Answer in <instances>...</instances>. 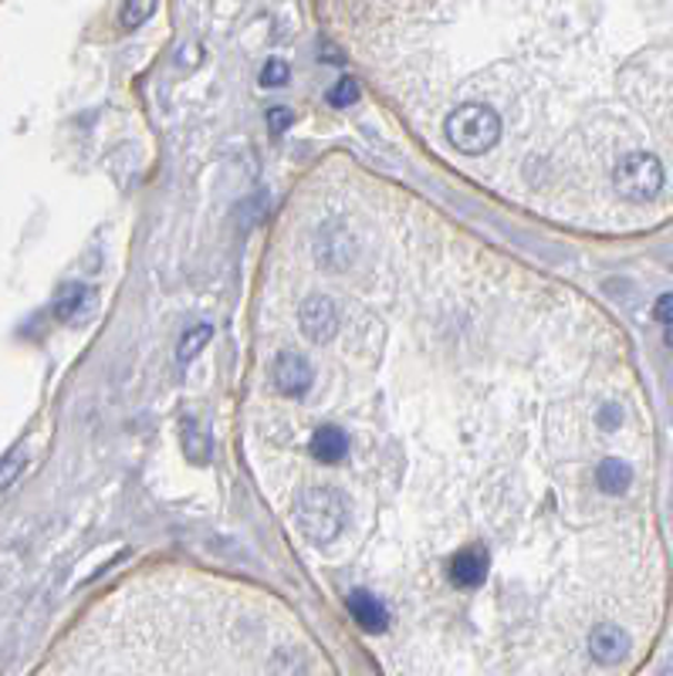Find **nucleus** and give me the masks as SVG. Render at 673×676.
Returning a JSON list of instances; mask_svg holds the SVG:
<instances>
[{"label": "nucleus", "mask_w": 673, "mask_h": 676, "mask_svg": "<svg viewBox=\"0 0 673 676\" xmlns=\"http://www.w3.org/2000/svg\"><path fill=\"white\" fill-rule=\"evenodd\" d=\"M291 521L315 548H332L349 528V501L332 484H305L294 491Z\"/></svg>", "instance_id": "f257e3e1"}, {"label": "nucleus", "mask_w": 673, "mask_h": 676, "mask_svg": "<svg viewBox=\"0 0 673 676\" xmlns=\"http://www.w3.org/2000/svg\"><path fill=\"white\" fill-rule=\"evenodd\" d=\"M440 132L461 157H491L504 139V122L484 102H461L443 115Z\"/></svg>", "instance_id": "f03ea898"}, {"label": "nucleus", "mask_w": 673, "mask_h": 676, "mask_svg": "<svg viewBox=\"0 0 673 676\" xmlns=\"http://www.w3.org/2000/svg\"><path fill=\"white\" fill-rule=\"evenodd\" d=\"M613 193L626 203H653L663 193L666 183V170L660 163V157L653 153H626L616 160L613 173Z\"/></svg>", "instance_id": "7ed1b4c3"}, {"label": "nucleus", "mask_w": 673, "mask_h": 676, "mask_svg": "<svg viewBox=\"0 0 673 676\" xmlns=\"http://www.w3.org/2000/svg\"><path fill=\"white\" fill-rule=\"evenodd\" d=\"M339 325H342L339 297L329 291H312L298 305V332L305 335L309 345H329L339 335Z\"/></svg>", "instance_id": "20e7f679"}, {"label": "nucleus", "mask_w": 673, "mask_h": 676, "mask_svg": "<svg viewBox=\"0 0 673 676\" xmlns=\"http://www.w3.org/2000/svg\"><path fill=\"white\" fill-rule=\"evenodd\" d=\"M315 383V365L305 352H298L291 345H281L271 359V386L278 390L281 400L305 396Z\"/></svg>", "instance_id": "39448f33"}, {"label": "nucleus", "mask_w": 673, "mask_h": 676, "mask_svg": "<svg viewBox=\"0 0 673 676\" xmlns=\"http://www.w3.org/2000/svg\"><path fill=\"white\" fill-rule=\"evenodd\" d=\"M345 606H349V616L355 619V626L369 636H383L393 623L386 598H380L372 588H352L345 595Z\"/></svg>", "instance_id": "423d86ee"}, {"label": "nucleus", "mask_w": 673, "mask_h": 676, "mask_svg": "<svg viewBox=\"0 0 673 676\" xmlns=\"http://www.w3.org/2000/svg\"><path fill=\"white\" fill-rule=\"evenodd\" d=\"M585 646H589V656L600 663V666H620V663L630 656L633 639H630V633H626L623 626H616V623H595V626L589 629Z\"/></svg>", "instance_id": "0eeeda50"}, {"label": "nucleus", "mask_w": 673, "mask_h": 676, "mask_svg": "<svg viewBox=\"0 0 673 676\" xmlns=\"http://www.w3.org/2000/svg\"><path fill=\"white\" fill-rule=\"evenodd\" d=\"M595 487L606 497H623L633 487V467L623 457H600L595 461Z\"/></svg>", "instance_id": "6e6552de"}, {"label": "nucleus", "mask_w": 673, "mask_h": 676, "mask_svg": "<svg viewBox=\"0 0 673 676\" xmlns=\"http://www.w3.org/2000/svg\"><path fill=\"white\" fill-rule=\"evenodd\" d=\"M92 305V291L79 281L64 284L58 294H54V319L61 322H79L86 315V309Z\"/></svg>", "instance_id": "1a4fd4ad"}, {"label": "nucleus", "mask_w": 673, "mask_h": 676, "mask_svg": "<svg viewBox=\"0 0 673 676\" xmlns=\"http://www.w3.org/2000/svg\"><path fill=\"white\" fill-rule=\"evenodd\" d=\"M183 454L193 464H207L210 461V433L200 423H193V420H183Z\"/></svg>", "instance_id": "9d476101"}, {"label": "nucleus", "mask_w": 673, "mask_h": 676, "mask_svg": "<svg viewBox=\"0 0 673 676\" xmlns=\"http://www.w3.org/2000/svg\"><path fill=\"white\" fill-rule=\"evenodd\" d=\"M24 467H28V450L24 446H14L11 454L0 457V494H4L24 474Z\"/></svg>", "instance_id": "9b49d317"}, {"label": "nucleus", "mask_w": 673, "mask_h": 676, "mask_svg": "<svg viewBox=\"0 0 673 676\" xmlns=\"http://www.w3.org/2000/svg\"><path fill=\"white\" fill-rule=\"evenodd\" d=\"M153 11H157V0H125V4H122V28L125 31L142 28L149 18H153Z\"/></svg>", "instance_id": "f8f14e48"}, {"label": "nucleus", "mask_w": 673, "mask_h": 676, "mask_svg": "<svg viewBox=\"0 0 673 676\" xmlns=\"http://www.w3.org/2000/svg\"><path fill=\"white\" fill-rule=\"evenodd\" d=\"M210 335H213L210 325H197V329H190V332L180 339V345H177V359H180V362H193L197 352L210 342Z\"/></svg>", "instance_id": "ddd939ff"}, {"label": "nucleus", "mask_w": 673, "mask_h": 676, "mask_svg": "<svg viewBox=\"0 0 673 676\" xmlns=\"http://www.w3.org/2000/svg\"><path fill=\"white\" fill-rule=\"evenodd\" d=\"M329 102L335 109H349V105L359 102V82L352 79V74H342V79L329 89Z\"/></svg>", "instance_id": "4468645a"}, {"label": "nucleus", "mask_w": 673, "mask_h": 676, "mask_svg": "<svg viewBox=\"0 0 673 676\" xmlns=\"http://www.w3.org/2000/svg\"><path fill=\"white\" fill-rule=\"evenodd\" d=\"M271 673L274 676H305V663H302V656H298L294 649H281L271 659Z\"/></svg>", "instance_id": "2eb2a0df"}, {"label": "nucleus", "mask_w": 673, "mask_h": 676, "mask_svg": "<svg viewBox=\"0 0 673 676\" xmlns=\"http://www.w3.org/2000/svg\"><path fill=\"white\" fill-rule=\"evenodd\" d=\"M288 74H291L288 61H281V58H268V61H264V68H261V85H264V89L288 85Z\"/></svg>", "instance_id": "dca6fc26"}, {"label": "nucleus", "mask_w": 673, "mask_h": 676, "mask_svg": "<svg viewBox=\"0 0 673 676\" xmlns=\"http://www.w3.org/2000/svg\"><path fill=\"white\" fill-rule=\"evenodd\" d=\"M653 315H656V322H663L666 329H673V291H666V294L656 297Z\"/></svg>", "instance_id": "f3484780"}, {"label": "nucleus", "mask_w": 673, "mask_h": 676, "mask_svg": "<svg viewBox=\"0 0 673 676\" xmlns=\"http://www.w3.org/2000/svg\"><path fill=\"white\" fill-rule=\"evenodd\" d=\"M291 122H294L291 109H271V112H268V125H271L274 132H284Z\"/></svg>", "instance_id": "a211bd4d"}, {"label": "nucleus", "mask_w": 673, "mask_h": 676, "mask_svg": "<svg viewBox=\"0 0 673 676\" xmlns=\"http://www.w3.org/2000/svg\"><path fill=\"white\" fill-rule=\"evenodd\" d=\"M666 342L673 345V329H666Z\"/></svg>", "instance_id": "6ab92c4d"}, {"label": "nucleus", "mask_w": 673, "mask_h": 676, "mask_svg": "<svg viewBox=\"0 0 673 676\" xmlns=\"http://www.w3.org/2000/svg\"><path fill=\"white\" fill-rule=\"evenodd\" d=\"M0 578H4V572H0Z\"/></svg>", "instance_id": "aec40b11"}]
</instances>
